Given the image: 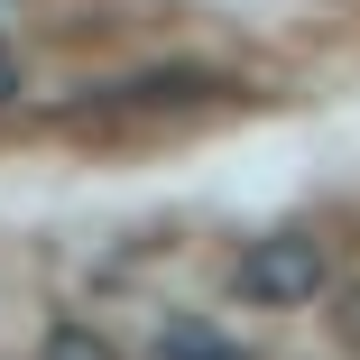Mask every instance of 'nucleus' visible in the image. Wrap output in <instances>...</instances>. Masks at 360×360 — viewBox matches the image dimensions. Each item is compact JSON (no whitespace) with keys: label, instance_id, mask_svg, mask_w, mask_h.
Returning <instances> with one entry per match:
<instances>
[{"label":"nucleus","instance_id":"1","mask_svg":"<svg viewBox=\"0 0 360 360\" xmlns=\"http://www.w3.org/2000/svg\"><path fill=\"white\" fill-rule=\"evenodd\" d=\"M333 277V250L314 231H268L240 250V305H314Z\"/></svg>","mask_w":360,"mask_h":360},{"label":"nucleus","instance_id":"2","mask_svg":"<svg viewBox=\"0 0 360 360\" xmlns=\"http://www.w3.org/2000/svg\"><path fill=\"white\" fill-rule=\"evenodd\" d=\"M37 360H120L93 323H46V342H37Z\"/></svg>","mask_w":360,"mask_h":360},{"label":"nucleus","instance_id":"3","mask_svg":"<svg viewBox=\"0 0 360 360\" xmlns=\"http://www.w3.org/2000/svg\"><path fill=\"white\" fill-rule=\"evenodd\" d=\"M158 360H240V351H231V342H212L203 323H176V333L158 342Z\"/></svg>","mask_w":360,"mask_h":360},{"label":"nucleus","instance_id":"4","mask_svg":"<svg viewBox=\"0 0 360 360\" xmlns=\"http://www.w3.org/2000/svg\"><path fill=\"white\" fill-rule=\"evenodd\" d=\"M342 342L360 351V286H351V296H342Z\"/></svg>","mask_w":360,"mask_h":360},{"label":"nucleus","instance_id":"5","mask_svg":"<svg viewBox=\"0 0 360 360\" xmlns=\"http://www.w3.org/2000/svg\"><path fill=\"white\" fill-rule=\"evenodd\" d=\"M19 93V65H10V37H0V102Z\"/></svg>","mask_w":360,"mask_h":360}]
</instances>
